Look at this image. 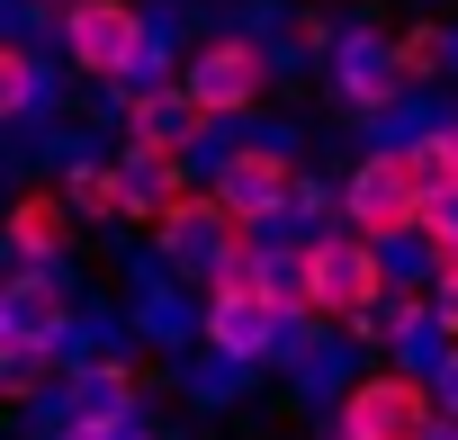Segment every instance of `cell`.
Listing matches in <instances>:
<instances>
[{"instance_id":"1","label":"cell","mask_w":458,"mask_h":440,"mask_svg":"<svg viewBox=\"0 0 458 440\" xmlns=\"http://www.w3.org/2000/svg\"><path fill=\"white\" fill-rule=\"evenodd\" d=\"M288 315H306L297 297V270H270V261H234L225 279H207V342L216 360H270Z\"/></svg>"},{"instance_id":"2","label":"cell","mask_w":458,"mask_h":440,"mask_svg":"<svg viewBox=\"0 0 458 440\" xmlns=\"http://www.w3.org/2000/svg\"><path fill=\"white\" fill-rule=\"evenodd\" d=\"M297 297H306V315L360 324V315L386 297V243H369L360 225H351V234H315V243L297 252Z\"/></svg>"},{"instance_id":"3","label":"cell","mask_w":458,"mask_h":440,"mask_svg":"<svg viewBox=\"0 0 458 440\" xmlns=\"http://www.w3.org/2000/svg\"><path fill=\"white\" fill-rule=\"evenodd\" d=\"M342 207L369 243H395V234H422V207H431V180L413 162V144H386V153H360V171L342 180Z\"/></svg>"},{"instance_id":"4","label":"cell","mask_w":458,"mask_h":440,"mask_svg":"<svg viewBox=\"0 0 458 440\" xmlns=\"http://www.w3.org/2000/svg\"><path fill=\"white\" fill-rule=\"evenodd\" d=\"M153 234H162V252H171L189 279H225L234 261H252V216L225 198V189L162 207V216H153Z\"/></svg>"},{"instance_id":"5","label":"cell","mask_w":458,"mask_h":440,"mask_svg":"<svg viewBox=\"0 0 458 440\" xmlns=\"http://www.w3.org/2000/svg\"><path fill=\"white\" fill-rule=\"evenodd\" d=\"M55 28H64L72 72H90V81H126L153 55V19L135 10V0H64Z\"/></svg>"},{"instance_id":"6","label":"cell","mask_w":458,"mask_h":440,"mask_svg":"<svg viewBox=\"0 0 458 440\" xmlns=\"http://www.w3.org/2000/svg\"><path fill=\"white\" fill-rule=\"evenodd\" d=\"M440 413H449L440 386H422L413 368H369L342 395V431H360V440H431Z\"/></svg>"},{"instance_id":"7","label":"cell","mask_w":458,"mask_h":440,"mask_svg":"<svg viewBox=\"0 0 458 440\" xmlns=\"http://www.w3.org/2000/svg\"><path fill=\"white\" fill-rule=\"evenodd\" d=\"M180 90L207 108V117H243L261 90H270V55L252 46V37H207L198 55H189V72H180Z\"/></svg>"},{"instance_id":"8","label":"cell","mask_w":458,"mask_h":440,"mask_svg":"<svg viewBox=\"0 0 458 440\" xmlns=\"http://www.w3.org/2000/svg\"><path fill=\"white\" fill-rule=\"evenodd\" d=\"M216 189L234 198L252 225H261V216H288V198H306V180H297V153H288V144H234V153L216 162Z\"/></svg>"},{"instance_id":"9","label":"cell","mask_w":458,"mask_h":440,"mask_svg":"<svg viewBox=\"0 0 458 440\" xmlns=\"http://www.w3.org/2000/svg\"><path fill=\"white\" fill-rule=\"evenodd\" d=\"M0 324H10V342H37V351L72 342V297L55 288V261H28V279L0 297Z\"/></svg>"},{"instance_id":"10","label":"cell","mask_w":458,"mask_h":440,"mask_svg":"<svg viewBox=\"0 0 458 440\" xmlns=\"http://www.w3.org/2000/svg\"><path fill=\"white\" fill-rule=\"evenodd\" d=\"M189 153H153V144H117V189H126V216H162L180 207L189 189Z\"/></svg>"},{"instance_id":"11","label":"cell","mask_w":458,"mask_h":440,"mask_svg":"<svg viewBox=\"0 0 458 440\" xmlns=\"http://www.w3.org/2000/svg\"><path fill=\"white\" fill-rule=\"evenodd\" d=\"M333 81H342V99H351V108H369V117H377V108H395V99L413 90V81H404V63H395V46H360V37L333 55Z\"/></svg>"},{"instance_id":"12","label":"cell","mask_w":458,"mask_h":440,"mask_svg":"<svg viewBox=\"0 0 458 440\" xmlns=\"http://www.w3.org/2000/svg\"><path fill=\"white\" fill-rule=\"evenodd\" d=\"M198 126H207V108H198L180 81H171V90H144V99L126 108V144H153V153H189Z\"/></svg>"},{"instance_id":"13","label":"cell","mask_w":458,"mask_h":440,"mask_svg":"<svg viewBox=\"0 0 458 440\" xmlns=\"http://www.w3.org/2000/svg\"><path fill=\"white\" fill-rule=\"evenodd\" d=\"M72 198H46V189H28L19 207H10V243H19V261H64L72 252V216H64Z\"/></svg>"},{"instance_id":"14","label":"cell","mask_w":458,"mask_h":440,"mask_svg":"<svg viewBox=\"0 0 458 440\" xmlns=\"http://www.w3.org/2000/svg\"><path fill=\"white\" fill-rule=\"evenodd\" d=\"M64 198L81 216H126V189H117V162H72L64 171Z\"/></svg>"},{"instance_id":"15","label":"cell","mask_w":458,"mask_h":440,"mask_svg":"<svg viewBox=\"0 0 458 440\" xmlns=\"http://www.w3.org/2000/svg\"><path fill=\"white\" fill-rule=\"evenodd\" d=\"M395 63H404V81H440V72H449V28H431V19L404 28V37H395Z\"/></svg>"},{"instance_id":"16","label":"cell","mask_w":458,"mask_h":440,"mask_svg":"<svg viewBox=\"0 0 458 440\" xmlns=\"http://www.w3.org/2000/svg\"><path fill=\"white\" fill-rule=\"evenodd\" d=\"M37 99H46V72H37L28 46H10V55H0V117H28Z\"/></svg>"},{"instance_id":"17","label":"cell","mask_w":458,"mask_h":440,"mask_svg":"<svg viewBox=\"0 0 458 440\" xmlns=\"http://www.w3.org/2000/svg\"><path fill=\"white\" fill-rule=\"evenodd\" d=\"M413 162H422L431 189H458V126H422L413 135Z\"/></svg>"},{"instance_id":"18","label":"cell","mask_w":458,"mask_h":440,"mask_svg":"<svg viewBox=\"0 0 458 440\" xmlns=\"http://www.w3.org/2000/svg\"><path fill=\"white\" fill-rule=\"evenodd\" d=\"M431 324L458 342V270H440V288H431Z\"/></svg>"},{"instance_id":"19","label":"cell","mask_w":458,"mask_h":440,"mask_svg":"<svg viewBox=\"0 0 458 440\" xmlns=\"http://www.w3.org/2000/svg\"><path fill=\"white\" fill-rule=\"evenodd\" d=\"M431 386H440V404H449V413H458V351H449V360H440V368H431Z\"/></svg>"},{"instance_id":"20","label":"cell","mask_w":458,"mask_h":440,"mask_svg":"<svg viewBox=\"0 0 458 440\" xmlns=\"http://www.w3.org/2000/svg\"><path fill=\"white\" fill-rule=\"evenodd\" d=\"M431 440H458V413H440V431H431Z\"/></svg>"},{"instance_id":"21","label":"cell","mask_w":458,"mask_h":440,"mask_svg":"<svg viewBox=\"0 0 458 440\" xmlns=\"http://www.w3.org/2000/svg\"><path fill=\"white\" fill-rule=\"evenodd\" d=\"M324 440H360V431H342V422H333V431H324Z\"/></svg>"}]
</instances>
